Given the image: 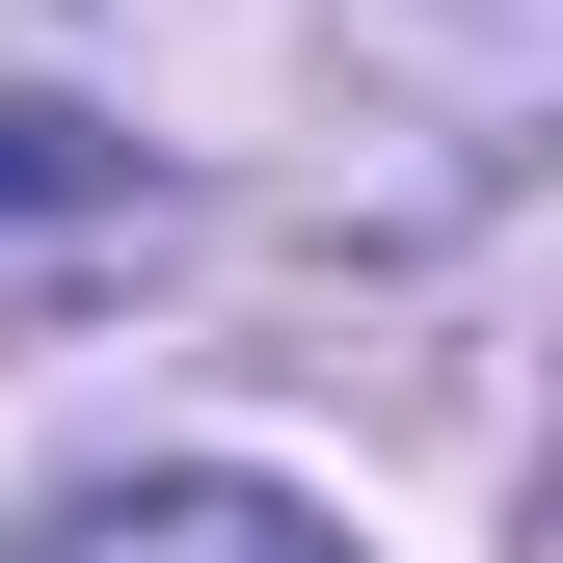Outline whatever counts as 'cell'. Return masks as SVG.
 <instances>
[{"mask_svg":"<svg viewBox=\"0 0 563 563\" xmlns=\"http://www.w3.org/2000/svg\"><path fill=\"white\" fill-rule=\"evenodd\" d=\"M27 563H349V510H296V483H242V456H162V483H81Z\"/></svg>","mask_w":563,"mask_h":563,"instance_id":"cell-1","label":"cell"},{"mask_svg":"<svg viewBox=\"0 0 563 563\" xmlns=\"http://www.w3.org/2000/svg\"><path fill=\"white\" fill-rule=\"evenodd\" d=\"M162 242V162H134L108 108H0V296H54V268Z\"/></svg>","mask_w":563,"mask_h":563,"instance_id":"cell-2","label":"cell"}]
</instances>
